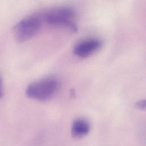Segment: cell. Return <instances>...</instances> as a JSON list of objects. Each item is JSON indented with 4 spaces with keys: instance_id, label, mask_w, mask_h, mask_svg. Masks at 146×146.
<instances>
[{
    "instance_id": "obj_1",
    "label": "cell",
    "mask_w": 146,
    "mask_h": 146,
    "mask_svg": "<svg viewBox=\"0 0 146 146\" xmlns=\"http://www.w3.org/2000/svg\"><path fill=\"white\" fill-rule=\"evenodd\" d=\"M58 80L54 77H47L30 84L26 89V96L32 99L44 101L51 99L57 92Z\"/></svg>"
},
{
    "instance_id": "obj_2",
    "label": "cell",
    "mask_w": 146,
    "mask_h": 146,
    "mask_svg": "<svg viewBox=\"0 0 146 146\" xmlns=\"http://www.w3.org/2000/svg\"><path fill=\"white\" fill-rule=\"evenodd\" d=\"M76 13L71 7L62 6L47 11L43 16V19L50 25L64 27L71 32H76L77 26L75 22Z\"/></svg>"
},
{
    "instance_id": "obj_3",
    "label": "cell",
    "mask_w": 146,
    "mask_h": 146,
    "mask_svg": "<svg viewBox=\"0 0 146 146\" xmlns=\"http://www.w3.org/2000/svg\"><path fill=\"white\" fill-rule=\"evenodd\" d=\"M43 17L39 14L30 15L19 21L13 29L14 36L19 42L29 40L40 30Z\"/></svg>"
},
{
    "instance_id": "obj_4",
    "label": "cell",
    "mask_w": 146,
    "mask_h": 146,
    "mask_svg": "<svg viewBox=\"0 0 146 146\" xmlns=\"http://www.w3.org/2000/svg\"><path fill=\"white\" fill-rule=\"evenodd\" d=\"M102 41L97 38H86L78 42L74 47V53L80 58H86L94 54L102 46Z\"/></svg>"
},
{
    "instance_id": "obj_5",
    "label": "cell",
    "mask_w": 146,
    "mask_h": 146,
    "mask_svg": "<svg viewBox=\"0 0 146 146\" xmlns=\"http://www.w3.org/2000/svg\"><path fill=\"white\" fill-rule=\"evenodd\" d=\"M91 129L88 120L83 118H78L74 120L71 128V133L75 138H81L87 135Z\"/></svg>"
},
{
    "instance_id": "obj_6",
    "label": "cell",
    "mask_w": 146,
    "mask_h": 146,
    "mask_svg": "<svg viewBox=\"0 0 146 146\" xmlns=\"http://www.w3.org/2000/svg\"><path fill=\"white\" fill-rule=\"evenodd\" d=\"M145 102L144 100H140L138 102L136 103V108L140 109V110H144L145 107Z\"/></svg>"
},
{
    "instance_id": "obj_7",
    "label": "cell",
    "mask_w": 146,
    "mask_h": 146,
    "mask_svg": "<svg viewBox=\"0 0 146 146\" xmlns=\"http://www.w3.org/2000/svg\"><path fill=\"white\" fill-rule=\"evenodd\" d=\"M3 95V86H2V83L1 79L0 78V99L2 97Z\"/></svg>"
}]
</instances>
